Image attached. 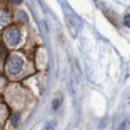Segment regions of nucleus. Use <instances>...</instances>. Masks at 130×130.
<instances>
[{
  "instance_id": "obj_1",
  "label": "nucleus",
  "mask_w": 130,
  "mask_h": 130,
  "mask_svg": "<svg viewBox=\"0 0 130 130\" xmlns=\"http://www.w3.org/2000/svg\"><path fill=\"white\" fill-rule=\"evenodd\" d=\"M22 68H24V59H22V57H20V56L14 55V56H10V57L8 59L7 70H8L9 74L17 75L18 73H21Z\"/></svg>"
},
{
  "instance_id": "obj_2",
  "label": "nucleus",
  "mask_w": 130,
  "mask_h": 130,
  "mask_svg": "<svg viewBox=\"0 0 130 130\" xmlns=\"http://www.w3.org/2000/svg\"><path fill=\"white\" fill-rule=\"evenodd\" d=\"M65 22L69 29V31L72 32L73 37H78L79 31H81V21L79 18L73 14V13H65Z\"/></svg>"
},
{
  "instance_id": "obj_3",
  "label": "nucleus",
  "mask_w": 130,
  "mask_h": 130,
  "mask_svg": "<svg viewBox=\"0 0 130 130\" xmlns=\"http://www.w3.org/2000/svg\"><path fill=\"white\" fill-rule=\"evenodd\" d=\"M21 40V32L16 27H10L5 31V42L9 46H17Z\"/></svg>"
},
{
  "instance_id": "obj_4",
  "label": "nucleus",
  "mask_w": 130,
  "mask_h": 130,
  "mask_svg": "<svg viewBox=\"0 0 130 130\" xmlns=\"http://www.w3.org/2000/svg\"><path fill=\"white\" fill-rule=\"evenodd\" d=\"M61 103H62V99L60 96H56L55 99L52 100V109L53 111H57L59 108H60V105H61Z\"/></svg>"
},
{
  "instance_id": "obj_5",
  "label": "nucleus",
  "mask_w": 130,
  "mask_h": 130,
  "mask_svg": "<svg viewBox=\"0 0 130 130\" xmlns=\"http://www.w3.org/2000/svg\"><path fill=\"white\" fill-rule=\"evenodd\" d=\"M55 126H56V121H50V122L46 125L44 130H55Z\"/></svg>"
},
{
  "instance_id": "obj_6",
  "label": "nucleus",
  "mask_w": 130,
  "mask_h": 130,
  "mask_svg": "<svg viewBox=\"0 0 130 130\" xmlns=\"http://www.w3.org/2000/svg\"><path fill=\"white\" fill-rule=\"evenodd\" d=\"M8 22V13L7 12H2V24L5 25Z\"/></svg>"
},
{
  "instance_id": "obj_7",
  "label": "nucleus",
  "mask_w": 130,
  "mask_h": 130,
  "mask_svg": "<svg viewBox=\"0 0 130 130\" xmlns=\"http://www.w3.org/2000/svg\"><path fill=\"white\" fill-rule=\"evenodd\" d=\"M18 17H20L21 21H27V16H26V13L24 12V10H21V12L18 13Z\"/></svg>"
},
{
  "instance_id": "obj_8",
  "label": "nucleus",
  "mask_w": 130,
  "mask_h": 130,
  "mask_svg": "<svg viewBox=\"0 0 130 130\" xmlns=\"http://www.w3.org/2000/svg\"><path fill=\"white\" fill-rule=\"evenodd\" d=\"M124 24H125L127 27H130V14H126V16L124 17Z\"/></svg>"
},
{
  "instance_id": "obj_9",
  "label": "nucleus",
  "mask_w": 130,
  "mask_h": 130,
  "mask_svg": "<svg viewBox=\"0 0 130 130\" xmlns=\"http://www.w3.org/2000/svg\"><path fill=\"white\" fill-rule=\"evenodd\" d=\"M5 48L2 46V62H4V60H5Z\"/></svg>"
},
{
  "instance_id": "obj_10",
  "label": "nucleus",
  "mask_w": 130,
  "mask_h": 130,
  "mask_svg": "<svg viewBox=\"0 0 130 130\" xmlns=\"http://www.w3.org/2000/svg\"><path fill=\"white\" fill-rule=\"evenodd\" d=\"M125 126H126V122H122L120 125V127H118V130H125Z\"/></svg>"
}]
</instances>
